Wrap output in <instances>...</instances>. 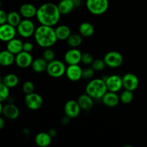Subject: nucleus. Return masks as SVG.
<instances>
[{
	"label": "nucleus",
	"mask_w": 147,
	"mask_h": 147,
	"mask_svg": "<svg viewBox=\"0 0 147 147\" xmlns=\"http://www.w3.org/2000/svg\"><path fill=\"white\" fill-rule=\"evenodd\" d=\"M93 60H94V59H93V55H92L90 53H83V54H82L81 63H83V64L89 65L92 64V63H93Z\"/></svg>",
	"instance_id": "obj_35"
},
{
	"label": "nucleus",
	"mask_w": 147,
	"mask_h": 147,
	"mask_svg": "<svg viewBox=\"0 0 147 147\" xmlns=\"http://www.w3.org/2000/svg\"><path fill=\"white\" fill-rule=\"evenodd\" d=\"M24 103L26 106L32 111H37L42 107L43 104V98L37 93L26 94L24 98Z\"/></svg>",
	"instance_id": "obj_8"
},
{
	"label": "nucleus",
	"mask_w": 147,
	"mask_h": 147,
	"mask_svg": "<svg viewBox=\"0 0 147 147\" xmlns=\"http://www.w3.org/2000/svg\"><path fill=\"white\" fill-rule=\"evenodd\" d=\"M57 7L61 14H69L76 7L73 0H61L57 4Z\"/></svg>",
	"instance_id": "obj_26"
},
{
	"label": "nucleus",
	"mask_w": 147,
	"mask_h": 147,
	"mask_svg": "<svg viewBox=\"0 0 147 147\" xmlns=\"http://www.w3.org/2000/svg\"><path fill=\"white\" fill-rule=\"evenodd\" d=\"M17 28L8 23L0 25V41L7 42L16 37Z\"/></svg>",
	"instance_id": "obj_9"
},
{
	"label": "nucleus",
	"mask_w": 147,
	"mask_h": 147,
	"mask_svg": "<svg viewBox=\"0 0 147 147\" xmlns=\"http://www.w3.org/2000/svg\"><path fill=\"white\" fill-rule=\"evenodd\" d=\"M33 61V57L31 53L28 52L22 51L15 55L14 63L20 68L25 69L30 67Z\"/></svg>",
	"instance_id": "obj_10"
},
{
	"label": "nucleus",
	"mask_w": 147,
	"mask_h": 147,
	"mask_svg": "<svg viewBox=\"0 0 147 147\" xmlns=\"http://www.w3.org/2000/svg\"><path fill=\"white\" fill-rule=\"evenodd\" d=\"M66 40L67 45L73 48H77L83 42V38L80 34H71Z\"/></svg>",
	"instance_id": "obj_29"
},
{
	"label": "nucleus",
	"mask_w": 147,
	"mask_h": 147,
	"mask_svg": "<svg viewBox=\"0 0 147 147\" xmlns=\"http://www.w3.org/2000/svg\"><path fill=\"white\" fill-rule=\"evenodd\" d=\"M80 110H81V109H80L77 100H69L65 104V114L70 119L77 118L80 114Z\"/></svg>",
	"instance_id": "obj_13"
},
{
	"label": "nucleus",
	"mask_w": 147,
	"mask_h": 147,
	"mask_svg": "<svg viewBox=\"0 0 147 147\" xmlns=\"http://www.w3.org/2000/svg\"><path fill=\"white\" fill-rule=\"evenodd\" d=\"M3 105H2V102H0V116L2 114V111H3Z\"/></svg>",
	"instance_id": "obj_43"
},
{
	"label": "nucleus",
	"mask_w": 147,
	"mask_h": 147,
	"mask_svg": "<svg viewBox=\"0 0 147 147\" xmlns=\"http://www.w3.org/2000/svg\"><path fill=\"white\" fill-rule=\"evenodd\" d=\"M0 9H1V1H0Z\"/></svg>",
	"instance_id": "obj_45"
},
{
	"label": "nucleus",
	"mask_w": 147,
	"mask_h": 147,
	"mask_svg": "<svg viewBox=\"0 0 147 147\" xmlns=\"http://www.w3.org/2000/svg\"><path fill=\"white\" fill-rule=\"evenodd\" d=\"M37 9L35 6L30 3L23 4L20 8V13L22 17L24 19H31L36 17Z\"/></svg>",
	"instance_id": "obj_18"
},
{
	"label": "nucleus",
	"mask_w": 147,
	"mask_h": 147,
	"mask_svg": "<svg viewBox=\"0 0 147 147\" xmlns=\"http://www.w3.org/2000/svg\"><path fill=\"white\" fill-rule=\"evenodd\" d=\"M22 90L25 94H29L34 92V85L32 81L27 80L22 85Z\"/></svg>",
	"instance_id": "obj_34"
},
{
	"label": "nucleus",
	"mask_w": 147,
	"mask_h": 147,
	"mask_svg": "<svg viewBox=\"0 0 147 147\" xmlns=\"http://www.w3.org/2000/svg\"><path fill=\"white\" fill-rule=\"evenodd\" d=\"M73 1H74V4H75V7H79V6L81 5V4H82L81 0H73Z\"/></svg>",
	"instance_id": "obj_42"
},
{
	"label": "nucleus",
	"mask_w": 147,
	"mask_h": 147,
	"mask_svg": "<svg viewBox=\"0 0 147 147\" xmlns=\"http://www.w3.org/2000/svg\"><path fill=\"white\" fill-rule=\"evenodd\" d=\"M86 7L94 15L103 14L109 9V0H86Z\"/></svg>",
	"instance_id": "obj_4"
},
{
	"label": "nucleus",
	"mask_w": 147,
	"mask_h": 147,
	"mask_svg": "<svg viewBox=\"0 0 147 147\" xmlns=\"http://www.w3.org/2000/svg\"><path fill=\"white\" fill-rule=\"evenodd\" d=\"M3 78L4 77H1V76H0V83H3Z\"/></svg>",
	"instance_id": "obj_44"
},
{
	"label": "nucleus",
	"mask_w": 147,
	"mask_h": 147,
	"mask_svg": "<svg viewBox=\"0 0 147 147\" xmlns=\"http://www.w3.org/2000/svg\"><path fill=\"white\" fill-rule=\"evenodd\" d=\"M70 118L67 117V116H65V117L63 118V119H62V123H63L64 125L67 124V123H69V121H70Z\"/></svg>",
	"instance_id": "obj_41"
},
{
	"label": "nucleus",
	"mask_w": 147,
	"mask_h": 147,
	"mask_svg": "<svg viewBox=\"0 0 147 147\" xmlns=\"http://www.w3.org/2000/svg\"><path fill=\"white\" fill-rule=\"evenodd\" d=\"M123 88L126 90L134 91L139 85V80L137 76L131 73H128L122 77Z\"/></svg>",
	"instance_id": "obj_11"
},
{
	"label": "nucleus",
	"mask_w": 147,
	"mask_h": 147,
	"mask_svg": "<svg viewBox=\"0 0 147 147\" xmlns=\"http://www.w3.org/2000/svg\"><path fill=\"white\" fill-rule=\"evenodd\" d=\"M108 90L112 92H119L123 88L122 78L118 75H111L107 76L105 80Z\"/></svg>",
	"instance_id": "obj_12"
},
{
	"label": "nucleus",
	"mask_w": 147,
	"mask_h": 147,
	"mask_svg": "<svg viewBox=\"0 0 147 147\" xmlns=\"http://www.w3.org/2000/svg\"><path fill=\"white\" fill-rule=\"evenodd\" d=\"M66 68L67 67L63 61L55 59L53 61L49 62L46 71L50 77L59 78L65 75Z\"/></svg>",
	"instance_id": "obj_5"
},
{
	"label": "nucleus",
	"mask_w": 147,
	"mask_h": 147,
	"mask_svg": "<svg viewBox=\"0 0 147 147\" xmlns=\"http://www.w3.org/2000/svg\"><path fill=\"white\" fill-rule=\"evenodd\" d=\"M9 96V88L4 83H0V102L7 100Z\"/></svg>",
	"instance_id": "obj_31"
},
{
	"label": "nucleus",
	"mask_w": 147,
	"mask_h": 147,
	"mask_svg": "<svg viewBox=\"0 0 147 147\" xmlns=\"http://www.w3.org/2000/svg\"><path fill=\"white\" fill-rule=\"evenodd\" d=\"M4 126H5V121H4V119L2 117H1L0 116V131L4 129Z\"/></svg>",
	"instance_id": "obj_39"
},
{
	"label": "nucleus",
	"mask_w": 147,
	"mask_h": 147,
	"mask_svg": "<svg viewBox=\"0 0 147 147\" xmlns=\"http://www.w3.org/2000/svg\"><path fill=\"white\" fill-rule=\"evenodd\" d=\"M48 133L50 134V135L52 136V137H55V136L57 135V131L54 129H50V131H49Z\"/></svg>",
	"instance_id": "obj_40"
},
{
	"label": "nucleus",
	"mask_w": 147,
	"mask_h": 147,
	"mask_svg": "<svg viewBox=\"0 0 147 147\" xmlns=\"http://www.w3.org/2000/svg\"><path fill=\"white\" fill-rule=\"evenodd\" d=\"M7 50L16 55L23 50V42L16 37L7 42Z\"/></svg>",
	"instance_id": "obj_21"
},
{
	"label": "nucleus",
	"mask_w": 147,
	"mask_h": 147,
	"mask_svg": "<svg viewBox=\"0 0 147 147\" xmlns=\"http://www.w3.org/2000/svg\"><path fill=\"white\" fill-rule=\"evenodd\" d=\"M106 65L103 59H96L93 61L91 67L95 71H101L106 67Z\"/></svg>",
	"instance_id": "obj_32"
},
{
	"label": "nucleus",
	"mask_w": 147,
	"mask_h": 147,
	"mask_svg": "<svg viewBox=\"0 0 147 147\" xmlns=\"http://www.w3.org/2000/svg\"><path fill=\"white\" fill-rule=\"evenodd\" d=\"M35 30V25L30 19L22 20L19 25L17 27V33L24 38H29L34 35Z\"/></svg>",
	"instance_id": "obj_6"
},
{
	"label": "nucleus",
	"mask_w": 147,
	"mask_h": 147,
	"mask_svg": "<svg viewBox=\"0 0 147 147\" xmlns=\"http://www.w3.org/2000/svg\"><path fill=\"white\" fill-rule=\"evenodd\" d=\"M56 36L58 40H66L71 34V30L65 24L59 25L55 29Z\"/></svg>",
	"instance_id": "obj_24"
},
{
	"label": "nucleus",
	"mask_w": 147,
	"mask_h": 147,
	"mask_svg": "<svg viewBox=\"0 0 147 147\" xmlns=\"http://www.w3.org/2000/svg\"><path fill=\"white\" fill-rule=\"evenodd\" d=\"M102 102L105 106L110 108L116 107L120 102V97L117 93L116 92H112L108 90L103 98H101Z\"/></svg>",
	"instance_id": "obj_17"
},
{
	"label": "nucleus",
	"mask_w": 147,
	"mask_h": 147,
	"mask_svg": "<svg viewBox=\"0 0 147 147\" xmlns=\"http://www.w3.org/2000/svg\"><path fill=\"white\" fill-rule=\"evenodd\" d=\"M20 109L12 103H7L3 106L2 114L9 120H16L20 116Z\"/></svg>",
	"instance_id": "obj_16"
},
{
	"label": "nucleus",
	"mask_w": 147,
	"mask_h": 147,
	"mask_svg": "<svg viewBox=\"0 0 147 147\" xmlns=\"http://www.w3.org/2000/svg\"><path fill=\"white\" fill-rule=\"evenodd\" d=\"M14 60L15 55L7 49L0 51V65L8 67L14 63Z\"/></svg>",
	"instance_id": "obj_20"
},
{
	"label": "nucleus",
	"mask_w": 147,
	"mask_h": 147,
	"mask_svg": "<svg viewBox=\"0 0 147 147\" xmlns=\"http://www.w3.org/2000/svg\"><path fill=\"white\" fill-rule=\"evenodd\" d=\"M83 53L78 50L73 48L67 50L64 55V60L67 65H78L81 63V57Z\"/></svg>",
	"instance_id": "obj_14"
},
{
	"label": "nucleus",
	"mask_w": 147,
	"mask_h": 147,
	"mask_svg": "<svg viewBox=\"0 0 147 147\" xmlns=\"http://www.w3.org/2000/svg\"><path fill=\"white\" fill-rule=\"evenodd\" d=\"M65 75L68 80L76 82L83 78V69L78 65H69L66 68Z\"/></svg>",
	"instance_id": "obj_15"
},
{
	"label": "nucleus",
	"mask_w": 147,
	"mask_h": 147,
	"mask_svg": "<svg viewBox=\"0 0 147 147\" xmlns=\"http://www.w3.org/2000/svg\"><path fill=\"white\" fill-rule=\"evenodd\" d=\"M95 70H93V67H87V68L83 70V78L86 79V80H90V79L93 78L94 76Z\"/></svg>",
	"instance_id": "obj_36"
},
{
	"label": "nucleus",
	"mask_w": 147,
	"mask_h": 147,
	"mask_svg": "<svg viewBox=\"0 0 147 147\" xmlns=\"http://www.w3.org/2000/svg\"><path fill=\"white\" fill-rule=\"evenodd\" d=\"M107 91L106 82L102 78L92 79L86 87V93L93 99H101Z\"/></svg>",
	"instance_id": "obj_3"
},
{
	"label": "nucleus",
	"mask_w": 147,
	"mask_h": 147,
	"mask_svg": "<svg viewBox=\"0 0 147 147\" xmlns=\"http://www.w3.org/2000/svg\"><path fill=\"white\" fill-rule=\"evenodd\" d=\"M79 34L84 37H91L94 34L95 29L93 24L88 22H84L80 24L78 27Z\"/></svg>",
	"instance_id": "obj_23"
},
{
	"label": "nucleus",
	"mask_w": 147,
	"mask_h": 147,
	"mask_svg": "<svg viewBox=\"0 0 147 147\" xmlns=\"http://www.w3.org/2000/svg\"><path fill=\"white\" fill-rule=\"evenodd\" d=\"M106 66L111 68L120 67L123 62V55L117 51H110L105 55L103 57Z\"/></svg>",
	"instance_id": "obj_7"
},
{
	"label": "nucleus",
	"mask_w": 147,
	"mask_h": 147,
	"mask_svg": "<svg viewBox=\"0 0 147 147\" xmlns=\"http://www.w3.org/2000/svg\"><path fill=\"white\" fill-rule=\"evenodd\" d=\"M7 13L3 9H0V25L7 23Z\"/></svg>",
	"instance_id": "obj_38"
},
{
	"label": "nucleus",
	"mask_w": 147,
	"mask_h": 147,
	"mask_svg": "<svg viewBox=\"0 0 147 147\" xmlns=\"http://www.w3.org/2000/svg\"><path fill=\"white\" fill-rule=\"evenodd\" d=\"M19 82L20 80L18 76L14 73H9L3 78V83H4L9 88H15L18 86Z\"/></svg>",
	"instance_id": "obj_27"
},
{
	"label": "nucleus",
	"mask_w": 147,
	"mask_h": 147,
	"mask_svg": "<svg viewBox=\"0 0 147 147\" xmlns=\"http://www.w3.org/2000/svg\"><path fill=\"white\" fill-rule=\"evenodd\" d=\"M119 97H120V101L122 103H123V104H129V103H131V101L134 99L133 91H131V90H126L125 89L121 93Z\"/></svg>",
	"instance_id": "obj_30"
},
{
	"label": "nucleus",
	"mask_w": 147,
	"mask_h": 147,
	"mask_svg": "<svg viewBox=\"0 0 147 147\" xmlns=\"http://www.w3.org/2000/svg\"><path fill=\"white\" fill-rule=\"evenodd\" d=\"M60 16L61 13L57 4L47 2L37 8L36 18L40 24L53 27L59 22Z\"/></svg>",
	"instance_id": "obj_1"
},
{
	"label": "nucleus",
	"mask_w": 147,
	"mask_h": 147,
	"mask_svg": "<svg viewBox=\"0 0 147 147\" xmlns=\"http://www.w3.org/2000/svg\"><path fill=\"white\" fill-rule=\"evenodd\" d=\"M42 57L49 63L55 59V53L50 47L45 48V50L42 53Z\"/></svg>",
	"instance_id": "obj_33"
},
{
	"label": "nucleus",
	"mask_w": 147,
	"mask_h": 147,
	"mask_svg": "<svg viewBox=\"0 0 147 147\" xmlns=\"http://www.w3.org/2000/svg\"><path fill=\"white\" fill-rule=\"evenodd\" d=\"M48 62L46 61L43 57H38L33 60L32 63V68L35 73H41L47 70Z\"/></svg>",
	"instance_id": "obj_25"
},
{
	"label": "nucleus",
	"mask_w": 147,
	"mask_h": 147,
	"mask_svg": "<svg viewBox=\"0 0 147 147\" xmlns=\"http://www.w3.org/2000/svg\"><path fill=\"white\" fill-rule=\"evenodd\" d=\"M52 137L48 132H40L36 135L34 142L39 147H47L52 142Z\"/></svg>",
	"instance_id": "obj_19"
},
{
	"label": "nucleus",
	"mask_w": 147,
	"mask_h": 147,
	"mask_svg": "<svg viewBox=\"0 0 147 147\" xmlns=\"http://www.w3.org/2000/svg\"><path fill=\"white\" fill-rule=\"evenodd\" d=\"M36 43L42 48L51 47L57 42V40L55 29L53 27L40 24L36 27L34 33Z\"/></svg>",
	"instance_id": "obj_2"
},
{
	"label": "nucleus",
	"mask_w": 147,
	"mask_h": 147,
	"mask_svg": "<svg viewBox=\"0 0 147 147\" xmlns=\"http://www.w3.org/2000/svg\"><path fill=\"white\" fill-rule=\"evenodd\" d=\"M79 106L82 110L89 111L93 108L94 102H93V98L90 97L87 93L86 94L80 95L77 100Z\"/></svg>",
	"instance_id": "obj_22"
},
{
	"label": "nucleus",
	"mask_w": 147,
	"mask_h": 147,
	"mask_svg": "<svg viewBox=\"0 0 147 147\" xmlns=\"http://www.w3.org/2000/svg\"><path fill=\"white\" fill-rule=\"evenodd\" d=\"M34 49V45L31 42H23V51L31 53Z\"/></svg>",
	"instance_id": "obj_37"
},
{
	"label": "nucleus",
	"mask_w": 147,
	"mask_h": 147,
	"mask_svg": "<svg viewBox=\"0 0 147 147\" xmlns=\"http://www.w3.org/2000/svg\"><path fill=\"white\" fill-rule=\"evenodd\" d=\"M22 21V16L20 12L15 11H11L7 13V22L8 24L14 26L17 28V26Z\"/></svg>",
	"instance_id": "obj_28"
}]
</instances>
